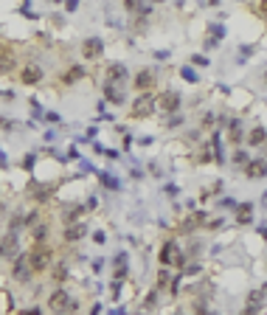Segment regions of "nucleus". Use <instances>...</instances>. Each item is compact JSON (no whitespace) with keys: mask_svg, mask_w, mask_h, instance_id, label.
<instances>
[{"mask_svg":"<svg viewBox=\"0 0 267 315\" xmlns=\"http://www.w3.org/2000/svg\"><path fill=\"white\" fill-rule=\"evenodd\" d=\"M28 256V265H31V273L34 276H48V270L54 268V248L43 242V245H31V250L25 253Z\"/></svg>","mask_w":267,"mask_h":315,"instance_id":"nucleus-1","label":"nucleus"},{"mask_svg":"<svg viewBox=\"0 0 267 315\" xmlns=\"http://www.w3.org/2000/svg\"><path fill=\"white\" fill-rule=\"evenodd\" d=\"M45 307H48V313H54V315H73L79 310V301L65 290V287H56L54 292H48Z\"/></svg>","mask_w":267,"mask_h":315,"instance_id":"nucleus-2","label":"nucleus"},{"mask_svg":"<svg viewBox=\"0 0 267 315\" xmlns=\"http://www.w3.org/2000/svg\"><path fill=\"white\" fill-rule=\"evenodd\" d=\"M157 259H160V265L163 268H178L183 270L186 268V253H183V248L178 245V239H166L163 245H160V253H157Z\"/></svg>","mask_w":267,"mask_h":315,"instance_id":"nucleus-3","label":"nucleus"},{"mask_svg":"<svg viewBox=\"0 0 267 315\" xmlns=\"http://www.w3.org/2000/svg\"><path fill=\"white\" fill-rule=\"evenodd\" d=\"M180 107H183V96H180L178 90H160L155 96V112L160 115H178Z\"/></svg>","mask_w":267,"mask_h":315,"instance_id":"nucleus-4","label":"nucleus"},{"mask_svg":"<svg viewBox=\"0 0 267 315\" xmlns=\"http://www.w3.org/2000/svg\"><path fill=\"white\" fill-rule=\"evenodd\" d=\"M135 90H138V96H152L157 90V70L155 68H141L133 79Z\"/></svg>","mask_w":267,"mask_h":315,"instance_id":"nucleus-5","label":"nucleus"},{"mask_svg":"<svg viewBox=\"0 0 267 315\" xmlns=\"http://www.w3.org/2000/svg\"><path fill=\"white\" fill-rule=\"evenodd\" d=\"M11 279L17 281V284H28V281L34 279L31 265H28V256H25V253L11 259Z\"/></svg>","mask_w":267,"mask_h":315,"instance_id":"nucleus-6","label":"nucleus"},{"mask_svg":"<svg viewBox=\"0 0 267 315\" xmlns=\"http://www.w3.org/2000/svg\"><path fill=\"white\" fill-rule=\"evenodd\" d=\"M20 234H14V231H6V234L0 236V259H14L20 256Z\"/></svg>","mask_w":267,"mask_h":315,"instance_id":"nucleus-7","label":"nucleus"},{"mask_svg":"<svg viewBox=\"0 0 267 315\" xmlns=\"http://www.w3.org/2000/svg\"><path fill=\"white\" fill-rule=\"evenodd\" d=\"M79 51H82V56H85L88 62H93V59H99V56L104 54V40H101V37H85L82 45H79Z\"/></svg>","mask_w":267,"mask_h":315,"instance_id":"nucleus-8","label":"nucleus"},{"mask_svg":"<svg viewBox=\"0 0 267 315\" xmlns=\"http://www.w3.org/2000/svg\"><path fill=\"white\" fill-rule=\"evenodd\" d=\"M247 180H265L267 178V158H250L245 166H242Z\"/></svg>","mask_w":267,"mask_h":315,"instance_id":"nucleus-9","label":"nucleus"},{"mask_svg":"<svg viewBox=\"0 0 267 315\" xmlns=\"http://www.w3.org/2000/svg\"><path fill=\"white\" fill-rule=\"evenodd\" d=\"M152 112H155V96H135L133 110H130L133 118H146V115H152Z\"/></svg>","mask_w":267,"mask_h":315,"instance_id":"nucleus-10","label":"nucleus"},{"mask_svg":"<svg viewBox=\"0 0 267 315\" xmlns=\"http://www.w3.org/2000/svg\"><path fill=\"white\" fill-rule=\"evenodd\" d=\"M245 124H242V118H231V121H228V135H225V138H228V144L231 146H242L245 144Z\"/></svg>","mask_w":267,"mask_h":315,"instance_id":"nucleus-11","label":"nucleus"},{"mask_svg":"<svg viewBox=\"0 0 267 315\" xmlns=\"http://www.w3.org/2000/svg\"><path fill=\"white\" fill-rule=\"evenodd\" d=\"M17 76H20L22 85H40V82H43V76H45V70L40 65H34V62H31V65H22Z\"/></svg>","mask_w":267,"mask_h":315,"instance_id":"nucleus-12","label":"nucleus"},{"mask_svg":"<svg viewBox=\"0 0 267 315\" xmlns=\"http://www.w3.org/2000/svg\"><path fill=\"white\" fill-rule=\"evenodd\" d=\"M17 65V54H14V48L11 45H0V73H11Z\"/></svg>","mask_w":267,"mask_h":315,"instance_id":"nucleus-13","label":"nucleus"},{"mask_svg":"<svg viewBox=\"0 0 267 315\" xmlns=\"http://www.w3.org/2000/svg\"><path fill=\"white\" fill-rule=\"evenodd\" d=\"M48 234H51V225L45 223V220H37V223L28 228V236H31L34 245H43V242H48Z\"/></svg>","mask_w":267,"mask_h":315,"instance_id":"nucleus-14","label":"nucleus"},{"mask_svg":"<svg viewBox=\"0 0 267 315\" xmlns=\"http://www.w3.org/2000/svg\"><path fill=\"white\" fill-rule=\"evenodd\" d=\"M88 236V225L85 223H70L65 225V231H62V239L65 242H79V239H85Z\"/></svg>","mask_w":267,"mask_h":315,"instance_id":"nucleus-15","label":"nucleus"},{"mask_svg":"<svg viewBox=\"0 0 267 315\" xmlns=\"http://www.w3.org/2000/svg\"><path fill=\"white\" fill-rule=\"evenodd\" d=\"M234 220H236V225H250V220H253V202H239L234 208Z\"/></svg>","mask_w":267,"mask_h":315,"instance_id":"nucleus-16","label":"nucleus"},{"mask_svg":"<svg viewBox=\"0 0 267 315\" xmlns=\"http://www.w3.org/2000/svg\"><path fill=\"white\" fill-rule=\"evenodd\" d=\"M48 276H51V281H56V284L62 287V284L70 279V268H67L65 262H54V268L48 270Z\"/></svg>","mask_w":267,"mask_h":315,"instance_id":"nucleus-17","label":"nucleus"},{"mask_svg":"<svg viewBox=\"0 0 267 315\" xmlns=\"http://www.w3.org/2000/svg\"><path fill=\"white\" fill-rule=\"evenodd\" d=\"M124 79H127L124 62H110V65H107V82H110V85H121Z\"/></svg>","mask_w":267,"mask_h":315,"instance_id":"nucleus-18","label":"nucleus"},{"mask_svg":"<svg viewBox=\"0 0 267 315\" xmlns=\"http://www.w3.org/2000/svg\"><path fill=\"white\" fill-rule=\"evenodd\" d=\"M85 68L82 65H67L65 70H62V85H73V82H79V79H85Z\"/></svg>","mask_w":267,"mask_h":315,"instance_id":"nucleus-19","label":"nucleus"},{"mask_svg":"<svg viewBox=\"0 0 267 315\" xmlns=\"http://www.w3.org/2000/svg\"><path fill=\"white\" fill-rule=\"evenodd\" d=\"M265 141H267V130L262 127V124H256V127H253V130L245 135V144H247V146H262Z\"/></svg>","mask_w":267,"mask_h":315,"instance_id":"nucleus-20","label":"nucleus"},{"mask_svg":"<svg viewBox=\"0 0 267 315\" xmlns=\"http://www.w3.org/2000/svg\"><path fill=\"white\" fill-rule=\"evenodd\" d=\"M104 99L110 101V104H124L121 85H110V82H104Z\"/></svg>","mask_w":267,"mask_h":315,"instance_id":"nucleus-21","label":"nucleus"},{"mask_svg":"<svg viewBox=\"0 0 267 315\" xmlns=\"http://www.w3.org/2000/svg\"><path fill=\"white\" fill-rule=\"evenodd\" d=\"M82 214H85V208H82V205H65V208H62V223H65V225L82 223V220H79Z\"/></svg>","mask_w":267,"mask_h":315,"instance_id":"nucleus-22","label":"nucleus"},{"mask_svg":"<svg viewBox=\"0 0 267 315\" xmlns=\"http://www.w3.org/2000/svg\"><path fill=\"white\" fill-rule=\"evenodd\" d=\"M112 273H115V279L112 281H121L124 276H127V253H124V250L112 259Z\"/></svg>","mask_w":267,"mask_h":315,"instance_id":"nucleus-23","label":"nucleus"},{"mask_svg":"<svg viewBox=\"0 0 267 315\" xmlns=\"http://www.w3.org/2000/svg\"><path fill=\"white\" fill-rule=\"evenodd\" d=\"M265 304V292L262 290H253L250 295H247V307L245 310H253V313H259V307Z\"/></svg>","mask_w":267,"mask_h":315,"instance_id":"nucleus-24","label":"nucleus"},{"mask_svg":"<svg viewBox=\"0 0 267 315\" xmlns=\"http://www.w3.org/2000/svg\"><path fill=\"white\" fill-rule=\"evenodd\" d=\"M14 313V301H11V292L0 290V315H11Z\"/></svg>","mask_w":267,"mask_h":315,"instance_id":"nucleus-25","label":"nucleus"},{"mask_svg":"<svg viewBox=\"0 0 267 315\" xmlns=\"http://www.w3.org/2000/svg\"><path fill=\"white\" fill-rule=\"evenodd\" d=\"M51 194H54V191L48 189V186H43V189L34 191V202H37V205H45V202L51 200Z\"/></svg>","mask_w":267,"mask_h":315,"instance_id":"nucleus-26","label":"nucleus"},{"mask_svg":"<svg viewBox=\"0 0 267 315\" xmlns=\"http://www.w3.org/2000/svg\"><path fill=\"white\" fill-rule=\"evenodd\" d=\"M155 284H157V290H160V292H163V290H169V268L157 270V279H155Z\"/></svg>","mask_w":267,"mask_h":315,"instance_id":"nucleus-27","label":"nucleus"},{"mask_svg":"<svg viewBox=\"0 0 267 315\" xmlns=\"http://www.w3.org/2000/svg\"><path fill=\"white\" fill-rule=\"evenodd\" d=\"M247 160H250V155H247V149H242V146H239V149L234 152V166H245Z\"/></svg>","mask_w":267,"mask_h":315,"instance_id":"nucleus-28","label":"nucleus"},{"mask_svg":"<svg viewBox=\"0 0 267 315\" xmlns=\"http://www.w3.org/2000/svg\"><path fill=\"white\" fill-rule=\"evenodd\" d=\"M236 205H239V202H236L234 197H222V200H220V208H228V211H234Z\"/></svg>","mask_w":267,"mask_h":315,"instance_id":"nucleus-29","label":"nucleus"},{"mask_svg":"<svg viewBox=\"0 0 267 315\" xmlns=\"http://www.w3.org/2000/svg\"><path fill=\"white\" fill-rule=\"evenodd\" d=\"M101 180H104V186H107V189H118V180H112L110 175H101Z\"/></svg>","mask_w":267,"mask_h":315,"instance_id":"nucleus-30","label":"nucleus"},{"mask_svg":"<svg viewBox=\"0 0 267 315\" xmlns=\"http://www.w3.org/2000/svg\"><path fill=\"white\" fill-rule=\"evenodd\" d=\"M250 11H256V14H262V17H267V3H262V6H247Z\"/></svg>","mask_w":267,"mask_h":315,"instance_id":"nucleus-31","label":"nucleus"},{"mask_svg":"<svg viewBox=\"0 0 267 315\" xmlns=\"http://www.w3.org/2000/svg\"><path fill=\"white\" fill-rule=\"evenodd\" d=\"M17 315H43V310L40 307H28V310H20Z\"/></svg>","mask_w":267,"mask_h":315,"instance_id":"nucleus-32","label":"nucleus"},{"mask_svg":"<svg viewBox=\"0 0 267 315\" xmlns=\"http://www.w3.org/2000/svg\"><path fill=\"white\" fill-rule=\"evenodd\" d=\"M180 76H186L189 82H197V73H191L189 68H183V70H180Z\"/></svg>","mask_w":267,"mask_h":315,"instance_id":"nucleus-33","label":"nucleus"},{"mask_svg":"<svg viewBox=\"0 0 267 315\" xmlns=\"http://www.w3.org/2000/svg\"><path fill=\"white\" fill-rule=\"evenodd\" d=\"M191 62H194V65H205V68H208V56H194Z\"/></svg>","mask_w":267,"mask_h":315,"instance_id":"nucleus-34","label":"nucleus"},{"mask_svg":"<svg viewBox=\"0 0 267 315\" xmlns=\"http://www.w3.org/2000/svg\"><path fill=\"white\" fill-rule=\"evenodd\" d=\"M205 124H208V127L214 124V112H205V115H202V127H205Z\"/></svg>","mask_w":267,"mask_h":315,"instance_id":"nucleus-35","label":"nucleus"},{"mask_svg":"<svg viewBox=\"0 0 267 315\" xmlns=\"http://www.w3.org/2000/svg\"><path fill=\"white\" fill-rule=\"evenodd\" d=\"M101 313V304H93V310H90V315H99Z\"/></svg>","mask_w":267,"mask_h":315,"instance_id":"nucleus-36","label":"nucleus"},{"mask_svg":"<svg viewBox=\"0 0 267 315\" xmlns=\"http://www.w3.org/2000/svg\"><path fill=\"white\" fill-rule=\"evenodd\" d=\"M259 234H262V236L267 239V225H262V228H259Z\"/></svg>","mask_w":267,"mask_h":315,"instance_id":"nucleus-37","label":"nucleus"},{"mask_svg":"<svg viewBox=\"0 0 267 315\" xmlns=\"http://www.w3.org/2000/svg\"><path fill=\"white\" fill-rule=\"evenodd\" d=\"M175 315H186V313H183V310H178V313H175Z\"/></svg>","mask_w":267,"mask_h":315,"instance_id":"nucleus-38","label":"nucleus"},{"mask_svg":"<svg viewBox=\"0 0 267 315\" xmlns=\"http://www.w3.org/2000/svg\"><path fill=\"white\" fill-rule=\"evenodd\" d=\"M265 144H267V141H265Z\"/></svg>","mask_w":267,"mask_h":315,"instance_id":"nucleus-39","label":"nucleus"}]
</instances>
